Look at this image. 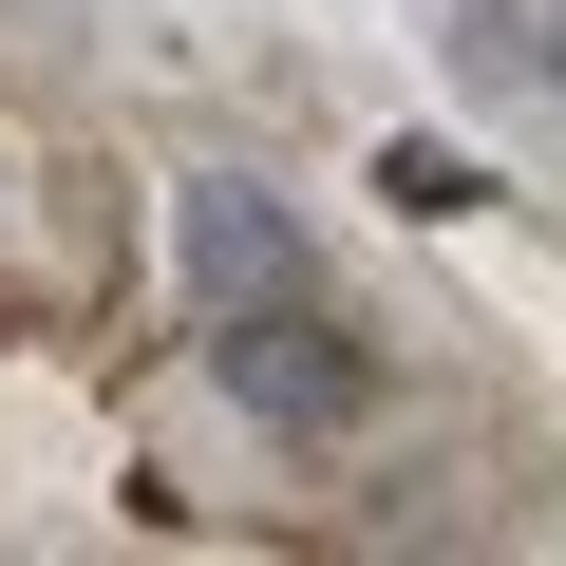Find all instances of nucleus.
I'll use <instances>...</instances> for the list:
<instances>
[{
  "label": "nucleus",
  "mask_w": 566,
  "mask_h": 566,
  "mask_svg": "<svg viewBox=\"0 0 566 566\" xmlns=\"http://www.w3.org/2000/svg\"><path fill=\"white\" fill-rule=\"evenodd\" d=\"M189 283H208V322H245V303H303V227H283L264 189H189Z\"/></svg>",
  "instance_id": "f03ea898"
},
{
  "label": "nucleus",
  "mask_w": 566,
  "mask_h": 566,
  "mask_svg": "<svg viewBox=\"0 0 566 566\" xmlns=\"http://www.w3.org/2000/svg\"><path fill=\"white\" fill-rule=\"evenodd\" d=\"M547 95H566V20H547Z\"/></svg>",
  "instance_id": "20e7f679"
},
{
  "label": "nucleus",
  "mask_w": 566,
  "mask_h": 566,
  "mask_svg": "<svg viewBox=\"0 0 566 566\" xmlns=\"http://www.w3.org/2000/svg\"><path fill=\"white\" fill-rule=\"evenodd\" d=\"M378 189H397V227H472V208H491V170H472V151H434V133H397V151H378Z\"/></svg>",
  "instance_id": "7ed1b4c3"
},
{
  "label": "nucleus",
  "mask_w": 566,
  "mask_h": 566,
  "mask_svg": "<svg viewBox=\"0 0 566 566\" xmlns=\"http://www.w3.org/2000/svg\"><path fill=\"white\" fill-rule=\"evenodd\" d=\"M227 397H245L264 434H359V416H378V359H359L340 322H303V303H245V322H227Z\"/></svg>",
  "instance_id": "f257e3e1"
}]
</instances>
